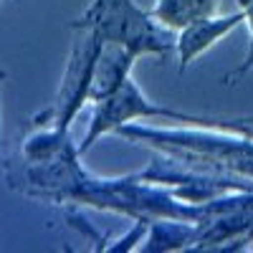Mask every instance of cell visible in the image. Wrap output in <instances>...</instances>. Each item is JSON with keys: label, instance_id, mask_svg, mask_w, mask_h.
<instances>
[{"label": "cell", "instance_id": "cell-3", "mask_svg": "<svg viewBox=\"0 0 253 253\" xmlns=\"http://www.w3.org/2000/svg\"><path fill=\"white\" fill-rule=\"evenodd\" d=\"M139 119H172V122H185L190 126H215V129L236 132V122L233 119L198 117V114H187V112L162 107V104L147 99V94L139 89V84L129 74L112 96L94 104V112H91V119H89V129H86V134H84V139L79 142V155L89 152L104 134H117L119 126L139 122Z\"/></svg>", "mask_w": 253, "mask_h": 253}, {"label": "cell", "instance_id": "cell-6", "mask_svg": "<svg viewBox=\"0 0 253 253\" xmlns=\"http://www.w3.org/2000/svg\"><path fill=\"white\" fill-rule=\"evenodd\" d=\"M134 61H137V56L132 51H126L119 43H107L104 41L99 58H96V66H94V76H91L89 104H96L101 99L112 96L124 84V79L132 74Z\"/></svg>", "mask_w": 253, "mask_h": 253}, {"label": "cell", "instance_id": "cell-9", "mask_svg": "<svg viewBox=\"0 0 253 253\" xmlns=\"http://www.w3.org/2000/svg\"><path fill=\"white\" fill-rule=\"evenodd\" d=\"M238 8H241L243 15H246V26H248V33H251L246 58H253V0H238ZM246 58H243V61H246Z\"/></svg>", "mask_w": 253, "mask_h": 253}, {"label": "cell", "instance_id": "cell-11", "mask_svg": "<svg viewBox=\"0 0 253 253\" xmlns=\"http://www.w3.org/2000/svg\"><path fill=\"white\" fill-rule=\"evenodd\" d=\"M3 79H5V69H0V84H3Z\"/></svg>", "mask_w": 253, "mask_h": 253}, {"label": "cell", "instance_id": "cell-8", "mask_svg": "<svg viewBox=\"0 0 253 253\" xmlns=\"http://www.w3.org/2000/svg\"><path fill=\"white\" fill-rule=\"evenodd\" d=\"M220 0H157L152 15L160 20L165 28L182 31L185 26L195 23V20L218 13Z\"/></svg>", "mask_w": 253, "mask_h": 253}, {"label": "cell", "instance_id": "cell-10", "mask_svg": "<svg viewBox=\"0 0 253 253\" xmlns=\"http://www.w3.org/2000/svg\"><path fill=\"white\" fill-rule=\"evenodd\" d=\"M248 71H253V58H246V61L241 63V66H238L236 71H230V74H225V76H223V81H225V84H236V79L246 76Z\"/></svg>", "mask_w": 253, "mask_h": 253}, {"label": "cell", "instance_id": "cell-2", "mask_svg": "<svg viewBox=\"0 0 253 253\" xmlns=\"http://www.w3.org/2000/svg\"><path fill=\"white\" fill-rule=\"evenodd\" d=\"M69 28L94 31L101 41L119 43L137 58H167L177 48V33L165 28L152 10L137 5V0H91L86 10L69 23Z\"/></svg>", "mask_w": 253, "mask_h": 253}, {"label": "cell", "instance_id": "cell-7", "mask_svg": "<svg viewBox=\"0 0 253 253\" xmlns=\"http://www.w3.org/2000/svg\"><path fill=\"white\" fill-rule=\"evenodd\" d=\"M200 233H203L200 223L157 218V220H150V230H147L144 246H139V251H144V253L193 251L198 238H200Z\"/></svg>", "mask_w": 253, "mask_h": 253}, {"label": "cell", "instance_id": "cell-1", "mask_svg": "<svg viewBox=\"0 0 253 253\" xmlns=\"http://www.w3.org/2000/svg\"><path fill=\"white\" fill-rule=\"evenodd\" d=\"M117 134L137 144H150L167 160L190 170L253 180V137L243 132H225L215 126L157 129L132 122L119 126Z\"/></svg>", "mask_w": 253, "mask_h": 253}, {"label": "cell", "instance_id": "cell-4", "mask_svg": "<svg viewBox=\"0 0 253 253\" xmlns=\"http://www.w3.org/2000/svg\"><path fill=\"white\" fill-rule=\"evenodd\" d=\"M79 38L74 41L66 69H63L58 91L51 101V107L38 112L31 122L38 129H56L66 134L71 129L74 119L79 117V112L89 104V89H91V76H94V66L99 51L104 46V41L94 33V31H76Z\"/></svg>", "mask_w": 253, "mask_h": 253}, {"label": "cell", "instance_id": "cell-5", "mask_svg": "<svg viewBox=\"0 0 253 253\" xmlns=\"http://www.w3.org/2000/svg\"><path fill=\"white\" fill-rule=\"evenodd\" d=\"M241 23H246V15L238 8L236 13L228 15H205L195 23L185 26L182 31H177V58H180V71H185L190 63L198 56H203L208 48H213L220 38H225L228 33H233Z\"/></svg>", "mask_w": 253, "mask_h": 253}]
</instances>
